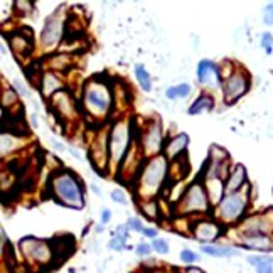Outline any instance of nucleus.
Instances as JSON below:
<instances>
[{"instance_id": "obj_13", "label": "nucleus", "mask_w": 273, "mask_h": 273, "mask_svg": "<svg viewBox=\"0 0 273 273\" xmlns=\"http://www.w3.org/2000/svg\"><path fill=\"white\" fill-rule=\"evenodd\" d=\"M19 248L26 255V258L34 261V263L44 265L54 261V253H52L49 241L39 240V238H34V236H27L19 241Z\"/></svg>"}, {"instance_id": "obj_11", "label": "nucleus", "mask_w": 273, "mask_h": 273, "mask_svg": "<svg viewBox=\"0 0 273 273\" xmlns=\"http://www.w3.org/2000/svg\"><path fill=\"white\" fill-rule=\"evenodd\" d=\"M189 228L194 240L202 243V245H213V241H216L224 231L223 224L218 223L213 216L194 218L193 223L189 224Z\"/></svg>"}, {"instance_id": "obj_5", "label": "nucleus", "mask_w": 273, "mask_h": 273, "mask_svg": "<svg viewBox=\"0 0 273 273\" xmlns=\"http://www.w3.org/2000/svg\"><path fill=\"white\" fill-rule=\"evenodd\" d=\"M133 133V121L129 117L117 118L110 127V138H108V149H110V171L115 172L120 169L121 162L129 155L130 149L133 147L132 140Z\"/></svg>"}, {"instance_id": "obj_2", "label": "nucleus", "mask_w": 273, "mask_h": 273, "mask_svg": "<svg viewBox=\"0 0 273 273\" xmlns=\"http://www.w3.org/2000/svg\"><path fill=\"white\" fill-rule=\"evenodd\" d=\"M171 172V162L164 154L150 157L143 162L138 177L133 181V191L138 201L157 199V196L164 189L167 177Z\"/></svg>"}, {"instance_id": "obj_12", "label": "nucleus", "mask_w": 273, "mask_h": 273, "mask_svg": "<svg viewBox=\"0 0 273 273\" xmlns=\"http://www.w3.org/2000/svg\"><path fill=\"white\" fill-rule=\"evenodd\" d=\"M238 233L248 235H271L273 236V207L260 213H251L238 224Z\"/></svg>"}, {"instance_id": "obj_24", "label": "nucleus", "mask_w": 273, "mask_h": 273, "mask_svg": "<svg viewBox=\"0 0 273 273\" xmlns=\"http://www.w3.org/2000/svg\"><path fill=\"white\" fill-rule=\"evenodd\" d=\"M0 142H2V159H7V155H12L14 152L22 149V138L12 135V133L2 132V137H0Z\"/></svg>"}, {"instance_id": "obj_9", "label": "nucleus", "mask_w": 273, "mask_h": 273, "mask_svg": "<svg viewBox=\"0 0 273 273\" xmlns=\"http://www.w3.org/2000/svg\"><path fill=\"white\" fill-rule=\"evenodd\" d=\"M251 88V76L245 68L238 65L235 73L229 78H226L221 85L223 101L226 104H233L238 100H241Z\"/></svg>"}, {"instance_id": "obj_18", "label": "nucleus", "mask_w": 273, "mask_h": 273, "mask_svg": "<svg viewBox=\"0 0 273 273\" xmlns=\"http://www.w3.org/2000/svg\"><path fill=\"white\" fill-rule=\"evenodd\" d=\"M52 253H54V266L56 263H61V261H66L74 251V246H76V241L71 235H61L49 240Z\"/></svg>"}, {"instance_id": "obj_4", "label": "nucleus", "mask_w": 273, "mask_h": 273, "mask_svg": "<svg viewBox=\"0 0 273 273\" xmlns=\"http://www.w3.org/2000/svg\"><path fill=\"white\" fill-rule=\"evenodd\" d=\"M249 204H251V184H248L240 193L226 194L223 201L213 207L211 216L223 226H236L249 214Z\"/></svg>"}, {"instance_id": "obj_25", "label": "nucleus", "mask_w": 273, "mask_h": 273, "mask_svg": "<svg viewBox=\"0 0 273 273\" xmlns=\"http://www.w3.org/2000/svg\"><path fill=\"white\" fill-rule=\"evenodd\" d=\"M201 251H204L206 255H209V257H214V258H231V257L240 255V251H236L235 248L221 246V245H202Z\"/></svg>"}, {"instance_id": "obj_23", "label": "nucleus", "mask_w": 273, "mask_h": 273, "mask_svg": "<svg viewBox=\"0 0 273 273\" xmlns=\"http://www.w3.org/2000/svg\"><path fill=\"white\" fill-rule=\"evenodd\" d=\"M213 108H214V96H213V93L202 91L201 95L189 104L187 113L191 115V117H196V115L211 112Z\"/></svg>"}, {"instance_id": "obj_39", "label": "nucleus", "mask_w": 273, "mask_h": 273, "mask_svg": "<svg viewBox=\"0 0 273 273\" xmlns=\"http://www.w3.org/2000/svg\"><path fill=\"white\" fill-rule=\"evenodd\" d=\"M14 7H15V10H17L19 14L26 15V14H29V12H31V10L34 9V4L24 0V2H14Z\"/></svg>"}, {"instance_id": "obj_50", "label": "nucleus", "mask_w": 273, "mask_h": 273, "mask_svg": "<svg viewBox=\"0 0 273 273\" xmlns=\"http://www.w3.org/2000/svg\"><path fill=\"white\" fill-rule=\"evenodd\" d=\"M104 229V224H100V226H96V231L98 233H101V231Z\"/></svg>"}, {"instance_id": "obj_49", "label": "nucleus", "mask_w": 273, "mask_h": 273, "mask_svg": "<svg viewBox=\"0 0 273 273\" xmlns=\"http://www.w3.org/2000/svg\"><path fill=\"white\" fill-rule=\"evenodd\" d=\"M91 189H93V193H96L98 196H100V194H101V191H100V187H96V185H95V184H91Z\"/></svg>"}, {"instance_id": "obj_20", "label": "nucleus", "mask_w": 273, "mask_h": 273, "mask_svg": "<svg viewBox=\"0 0 273 273\" xmlns=\"http://www.w3.org/2000/svg\"><path fill=\"white\" fill-rule=\"evenodd\" d=\"M226 194H233V193H240L249 184L248 182V172L246 167L243 164H235L231 167V171L226 177Z\"/></svg>"}, {"instance_id": "obj_19", "label": "nucleus", "mask_w": 273, "mask_h": 273, "mask_svg": "<svg viewBox=\"0 0 273 273\" xmlns=\"http://www.w3.org/2000/svg\"><path fill=\"white\" fill-rule=\"evenodd\" d=\"M39 91L46 100H51L56 93H59L61 90H65V81L62 76L56 71H44L43 76L39 79Z\"/></svg>"}, {"instance_id": "obj_31", "label": "nucleus", "mask_w": 273, "mask_h": 273, "mask_svg": "<svg viewBox=\"0 0 273 273\" xmlns=\"http://www.w3.org/2000/svg\"><path fill=\"white\" fill-rule=\"evenodd\" d=\"M248 263L257 268V266H260V265L273 263V257H270V255H249V257H248Z\"/></svg>"}, {"instance_id": "obj_28", "label": "nucleus", "mask_w": 273, "mask_h": 273, "mask_svg": "<svg viewBox=\"0 0 273 273\" xmlns=\"http://www.w3.org/2000/svg\"><path fill=\"white\" fill-rule=\"evenodd\" d=\"M191 93H193V86L189 83H179L169 86L165 90V98L167 100H177V98H187Z\"/></svg>"}, {"instance_id": "obj_16", "label": "nucleus", "mask_w": 273, "mask_h": 273, "mask_svg": "<svg viewBox=\"0 0 273 273\" xmlns=\"http://www.w3.org/2000/svg\"><path fill=\"white\" fill-rule=\"evenodd\" d=\"M51 107L59 117L66 120L74 118V115L78 112L76 100H74L73 95L68 90H61L59 93H56V95L51 98Z\"/></svg>"}, {"instance_id": "obj_6", "label": "nucleus", "mask_w": 273, "mask_h": 273, "mask_svg": "<svg viewBox=\"0 0 273 273\" xmlns=\"http://www.w3.org/2000/svg\"><path fill=\"white\" fill-rule=\"evenodd\" d=\"M176 211L181 216H191V218L211 216L213 214V206L209 202V197L201 177H197L196 181L187 184V187L177 197Z\"/></svg>"}, {"instance_id": "obj_45", "label": "nucleus", "mask_w": 273, "mask_h": 273, "mask_svg": "<svg viewBox=\"0 0 273 273\" xmlns=\"http://www.w3.org/2000/svg\"><path fill=\"white\" fill-rule=\"evenodd\" d=\"M157 233H159V231H157V228H145L142 231V235L145 238H152V240H155V238H157Z\"/></svg>"}, {"instance_id": "obj_27", "label": "nucleus", "mask_w": 273, "mask_h": 273, "mask_svg": "<svg viewBox=\"0 0 273 273\" xmlns=\"http://www.w3.org/2000/svg\"><path fill=\"white\" fill-rule=\"evenodd\" d=\"M71 56L68 54V52H59V54H54L51 57V62H49V68L51 71H56V73H66L68 68L73 66L71 62Z\"/></svg>"}, {"instance_id": "obj_51", "label": "nucleus", "mask_w": 273, "mask_h": 273, "mask_svg": "<svg viewBox=\"0 0 273 273\" xmlns=\"http://www.w3.org/2000/svg\"><path fill=\"white\" fill-rule=\"evenodd\" d=\"M32 127H37V118H32Z\"/></svg>"}, {"instance_id": "obj_10", "label": "nucleus", "mask_w": 273, "mask_h": 273, "mask_svg": "<svg viewBox=\"0 0 273 273\" xmlns=\"http://www.w3.org/2000/svg\"><path fill=\"white\" fill-rule=\"evenodd\" d=\"M110 130H100L88 150V160L100 176H107L110 169V149H108Z\"/></svg>"}, {"instance_id": "obj_41", "label": "nucleus", "mask_w": 273, "mask_h": 273, "mask_svg": "<svg viewBox=\"0 0 273 273\" xmlns=\"http://www.w3.org/2000/svg\"><path fill=\"white\" fill-rule=\"evenodd\" d=\"M12 86H14V90L17 91V95H19L20 98H27L29 95H31V93H29V90L26 88V86L20 83V79H14Z\"/></svg>"}, {"instance_id": "obj_36", "label": "nucleus", "mask_w": 273, "mask_h": 273, "mask_svg": "<svg viewBox=\"0 0 273 273\" xmlns=\"http://www.w3.org/2000/svg\"><path fill=\"white\" fill-rule=\"evenodd\" d=\"M181 260L184 261L185 265H191V263H194V261H199V255H196L193 249L184 248L181 251Z\"/></svg>"}, {"instance_id": "obj_43", "label": "nucleus", "mask_w": 273, "mask_h": 273, "mask_svg": "<svg viewBox=\"0 0 273 273\" xmlns=\"http://www.w3.org/2000/svg\"><path fill=\"white\" fill-rule=\"evenodd\" d=\"M110 221H112V211L108 207H104L101 211V224H108Z\"/></svg>"}, {"instance_id": "obj_7", "label": "nucleus", "mask_w": 273, "mask_h": 273, "mask_svg": "<svg viewBox=\"0 0 273 273\" xmlns=\"http://www.w3.org/2000/svg\"><path fill=\"white\" fill-rule=\"evenodd\" d=\"M66 17L62 15V7L54 10L44 22L43 31L39 34V49L44 52H52L62 46L66 34Z\"/></svg>"}, {"instance_id": "obj_14", "label": "nucleus", "mask_w": 273, "mask_h": 273, "mask_svg": "<svg viewBox=\"0 0 273 273\" xmlns=\"http://www.w3.org/2000/svg\"><path fill=\"white\" fill-rule=\"evenodd\" d=\"M196 79L204 88L221 90L223 78H221V71H219V65H216L211 59H201L196 68Z\"/></svg>"}, {"instance_id": "obj_47", "label": "nucleus", "mask_w": 273, "mask_h": 273, "mask_svg": "<svg viewBox=\"0 0 273 273\" xmlns=\"http://www.w3.org/2000/svg\"><path fill=\"white\" fill-rule=\"evenodd\" d=\"M184 273H204L201 268H196V266H187V268L184 270Z\"/></svg>"}, {"instance_id": "obj_34", "label": "nucleus", "mask_w": 273, "mask_h": 273, "mask_svg": "<svg viewBox=\"0 0 273 273\" xmlns=\"http://www.w3.org/2000/svg\"><path fill=\"white\" fill-rule=\"evenodd\" d=\"M150 245H152L154 251L160 253V255H165L167 251H169V243H167V240H164V238H155Z\"/></svg>"}, {"instance_id": "obj_29", "label": "nucleus", "mask_w": 273, "mask_h": 273, "mask_svg": "<svg viewBox=\"0 0 273 273\" xmlns=\"http://www.w3.org/2000/svg\"><path fill=\"white\" fill-rule=\"evenodd\" d=\"M135 78L142 91H152V76H150V73L143 65H135Z\"/></svg>"}, {"instance_id": "obj_40", "label": "nucleus", "mask_w": 273, "mask_h": 273, "mask_svg": "<svg viewBox=\"0 0 273 273\" xmlns=\"http://www.w3.org/2000/svg\"><path fill=\"white\" fill-rule=\"evenodd\" d=\"M152 245H149V243H138V245L135 246V253L138 255V257H143L147 258L150 253H152Z\"/></svg>"}, {"instance_id": "obj_21", "label": "nucleus", "mask_w": 273, "mask_h": 273, "mask_svg": "<svg viewBox=\"0 0 273 273\" xmlns=\"http://www.w3.org/2000/svg\"><path fill=\"white\" fill-rule=\"evenodd\" d=\"M201 179H202V184H204V189L207 193L209 202H211L213 207H216L219 202L223 201V197L226 196L224 179H219V177H201Z\"/></svg>"}, {"instance_id": "obj_22", "label": "nucleus", "mask_w": 273, "mask_h": 273, "mask_svg": "<svg viewBox=\"0 0 273 273\" xmlns=\"http://www.w3.org/2000/svg\"><path fill=\"white\" fill-rule=\"evenodd\" d=\"M9 43H10V48H12V52L15 54L17 59L32 54V51H34L32 36H24V34H10Z\"/></svg>"}, {"instance_id": "obj_48", "label": "nucleus", "mask_w": 273, "mask_h": 273, "mask_svg": "<svg viewBox=\"0 0 273 273\" xmlns=\"http://www.w3.org/2000/svg\"><path fill=\"white\" fill-rule=\"evenodd\" d=\"M69 152H71V154H73L74 157H76V159H78V160H81V159H83V157H81V154H79V152H78V150H76V149H74V147H69Z\"/></svg>"}, {"instance_id": "obj_38", "label": "nucleus", "mask_w": 273, "mask_h": 273, "mask_svg": "<svg viewBox=\"0 0 273 273\" xmlns=\"http://www.w3.org/2000/svg\"><path fill=\"white\" fill-rule=\"evenodd\" d=\"M125 246H127V241L121 240L120 236H113L112 240H110V243H108V248L113 249V251H121Z\"/></svg>"}, {"instance_id": "obj_35", "label": "nucleus", "mask_w": 273, "mask_h": 273, "mask_svg": "<svg viewBox=\"0 0 273 273\" xmlns=\"http://www.w3.org/2000/svg\"><path fill=\"white\" fill-rule=\"evenodd\" d=\"M127 228H129L130 231H135V233H142V231L145 229V226L142 223V219L140 218H135V216H132L127 219Z\"/></svg>"}, {"instance_id": "obj_33", "label": "nucleus", "mask_w": 273, "mask_h": 273, "mask_svg": "<svg viewBox=\"0 0 273 273\" xmlns=\"http://www.w3.org/2000/svg\"><path fill=\"white\" fill-rule=\"evenodd\" d=\"M260 44H261V48L265 49L266 54L270 56L273 52V36H271V32H263V34H261Z\"/></svg>"}, {"instance_id": "obj_3", "label": "nucleus", "mask_w": 273, "mask_h": 273, "mask_svg": "<svg viewBox=\"0 0 273 273\" xmlns=\"http://www.w3.org/2000/svg\"><path fill=\"white\" fill-rule=\"evenodd\" d=\"M100 76L101 74H96L85 83L83 91H81L79 107L85 110V113L90 118L103 121L110 117L115 96L112 86Z\"/></svg>"}, {"instance_id": "obj_30", "label": "nucleus", "mask_w": 273, "mask_h": 273, "mask_svg": "<svg viewBox=\"0 0 273 273\" xmlns=\"http://www.w3.org/2000/svg\"><path fill=\"white\" fill-rule=\"evenodd\" d=\"M138 207L142 209V214H145L149 219H155L157 214H159V204H157V199H149V201H138Z\"/></svg>"}, {"instance_id": "obj_37", "label": "nucleus", "mask_w": 273, "mask_h": 273, "mask_svg": "<svg viewBox=\"0 0 273 273\" xmlns=\"http://www.w3.org/2000/svg\"><path fill=\"white\" fill-rule=\"evenodd\" d=\"M263 24L265 26H273V2H268L263 7Z\"/></svg>"}, {"instance_id": "obj_17", "label": "nucleus", "mask_w": 273, "mask_h": 273, "mask_svg": "<svg viewBox=\"0 0 273 273\" xmlns=\"http://www.w3.org/2000/svg\"><path fill=\"white\" fill-rule=\"evenodd\" d=\"M238 245L245 249L251 251L268 253L273 249V236L271 235H248V233H238Z\"/></svg>"}, {"instance_id": "obj_1", "label": "nucleus", "mask_w": 273, "mask_h": 273, "mask_svg": "<svg viewBox=\"0 0 273 273\" xmlns=\"http://www.w3.org/2000/svg\"><path fill=\"white\" fill-rule=\"evenodd\" d=\"M48 189L51 199H54L61 206L81 211L86 204L83 181L73 171L65 169V167L49 174Z\"/></svg>"}, {"instance_id": "obj_15", "label": "nucleus", "mask_w": 273, "mask_h": 273, "mask_svg": "<svg viewBox=\"0 0 273 273\" xmlns=\"http://www.w3.org/2000/svg\"><path fill=\"white\" fill-rule=\"evenodd\" d=\"M189 142L191 138L185 132H179L176 135L169 137L165 140V145H164V157L167 160L174 164V162L181 160L185 157V152H187V147H189Z\"/></svg>"}, {"instance_id": "obj_44", "label": "nucleus", "mask_w": 273, "mask_h": 273, "mask_svg": "<svg viewBox=\"0 0 273 273\" xmlns=\"http://www.w3.org/2000/svg\"><path fill=\"white\" fill-rule=\"evenodd\" d=\"M257 273H273V263H265L257 266Z\"/></svg>"}, {"instance_id": "obj_26", "label": "nucleus", "mask_w": 273, "mask_h": 273, "mask_svg": "<svg viewBox=\"0 0 273 273\" xmlns=\"http://www.w3.org/2000/svg\"><path fill=\"white\" fill-rule=\"evenodd\" d=\"M19 100H20V96L17 95L14 86H4V90H2V107H4V110L9 108V112L19 110L20 108Z\"/></svg>"}, {"instance_id": "obj_8", "label": "nucleus", "mask_w": 273, "mask_h": 273, "mask_svg": "<svg viewBox=\"0 0 273 273\" xmlns=\"http://www.w3.org/2000/svg\"><path fill=\"white\" fill-rule=\"evenodd\" d=\"M137 143H138V147H140L142 154L145 155V159L160 155L164 152V145H165L164 127H162V120L159 117L149 118L145 121Z\"/></svg>"}, {"instance_id": "obj_42", "label": "nucleus", "mask_w": 273, "mask_h": 273, "mask_svg": "<svg viewBox=\"0 0 273 273\" xmlns=\"http://www.w3.org/2000/svg\"><path fill=\"white\" fill-rule=\"evenodd\" d=\"M129 233H130V229L127 228V224H121L115 229V236H120L121 240H125V241L129 240Z\"/></svg>"}, {"instance_id": "obj_32", "label": "nucleus", "mask_w": 273, "mask_h": 273, "mask_svg": "<svg viewBox=\"0 0 273 273\" xmlns=\"http://www.w3.org/2000/svg\"><path fill=\"white\" fill-rule=\"evenodd\" d=\"M110 197H112V201L117 202V204H121V206L129 204V197H127L123 189H113L112 193H110Z\"/></svg>"}, {"instance_id": "obj_46", "label": "nucleus", "mask_w": 273, "mask_h": 273, "mask_svg": "<svg viewBox=\"0 0 273 273\" xmlns=\"http://www.w3.org/2000/svg\"><path fill=\"white\" fill-rule=\"evenodd\" d=\"M51 143H52V147H54L56 150H59V152H65V150H66L65 145H62L59 140H56V138H51Z\"/></svg>"}]
</instances>
